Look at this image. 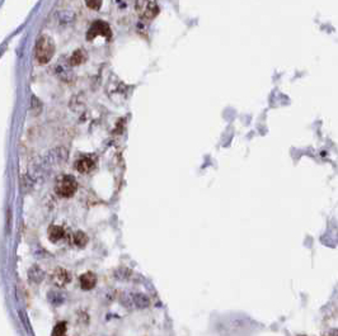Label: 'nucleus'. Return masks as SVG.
Listing matches in <instances>:
<instances>
[{
    "mask_svg": "<svg viewBox=\"0 0 338 336\" xmlns=\"http://www.w3.org/2000/svg\"><path fill=\"white\" fill-rule=\"evenodd\" d=\"M80 282V287L83 288L84 290H89L93 289L97 284V277H95L93 273H85L79 278Z\"/></svg>",
    "mask_w": 338,
    "mask_h": 336,
    "instance_id": "7",
    "label": "nucleus"
},
{
    "mask_svg": "<svg viewBox=\"0 0 338 336\" xmlns=\"http://www.w3.org/2000/svg\"><path fill=\"white\" fill-rule=\"evenodd\" d=\"M53 281L56 285H58V287H64V285H66L69 282L71 281V277L65 269L58 268L56 269L55 273H54Z\"/></svg>",
    "mask_w": 338,
    "mask_h": 336,
    "instance_id": "6",
    "label": "nucleus"
},
{
    "mask_svg": "<svg viewBox=\"0 0 338 336\" xmlns=\"http://www.w3.org/2000/svg\"><path fill=\"white\" fill-rule=\"evenodd\" d=\"M135 302H136V305L139 306V307H142V309H144V307H146V306L149 305V300H148V298H146V297H145V296H140V294L135 297Z\"/></svg>",
    "mask_w": 338,
    "mask_h": 336,
    "instance_id": "12",
    "label": "nucleus"
},
{
    "mask_svg": "<svg viewBox=\"0 0 338 336\" xmlns=\"http://www.w3.org/2000/svg\"><path fill=\"white\" fill-rule=\"evenodd\" d=\"M86 60V52L83 49L77 50V51L73 53V56L70 57V64L71 65H80L83 64Z\"/></svg>",
    "mask_w": 338,
    "mask_h": 336,
    "instance_id": "10",
    "label": "nucleus"
},
{
    "mask_svg": "<svg viewBox=\"0 0 338 336\" xmlns=\"http://www.w3.org/2000/svg\"><path fill=\"white\" fill-rule=\"evenodd\" d=\"M94 165L95 161L93 157H90V156H83L82 159L78 160L77 164H75V168H77V170L79 173L86 174V173H89V171H92L94 169Z\"/></svg>",
    "mask_w": 338,
    "mask_h": 336,
    "instance_id": "5",
    "label": "nucleus"
},
{
    "mask_svg": "<svg viewBox=\"0 0 338 336\" xmlns=\"http://www.w3.org/2000/svg\"><path fill=\"white\" fill-rule=\"evenodd\" d=\"M53 336H66V324L65 322H60L54 329Z\"/></svg>",
    "mask_w": 338,
    "mask_h": 336,
    "instance_id": "11",
    "label": "nucleus"
},
{
    "mask_svg": "<svg viewBox=\"0 0 338 336\" xmlns=\"http://www.w3.org/2000/svg\"><path fill=\"white\" fill-rule=\"evenodd\" d=\"M71 242L78 248H84L88 244V236L84 233H82V231H78V233H73V236H71Z\"/></svg>",
    "mask_w": 338,
    "mask_h": 336,
    "instance_id": "9",
    "label": "nucleus"
},
{
    "mask_svg": "<svg viewBox=\"0 0 338 336\" xmlns=\"http://www.w3.org/2000/svg\"><path fill=\"white\" fill-rule=\"evenodd\" d=\"M88 8L93 10H98L102 5V0H85Z\"/></svg>",
    "mask_w": 338,
    "mask_h": 336,
    "instance_id": "13",
    "label": "nucleus"
},
{
    "mask_svg": "<svg viewBox=\"0 0 338 336\" xmlns=\"http://www.w3.org/2000/svg\"><path fill=\"white\" fill-rule=\"evenodd\" d=\"M136 10L141 18L153 19L159 12V6H158L155 0H138L136 1Z\"/></svg>",
    "mask_w": 338,
    "mask_h": 336,
    "instance_id": "3",
    "label": "nucleus"
},
{
    "mask_svg": "<svg viewBox=\"0 0 338 336\" xmlns=\"http://www.w3.org/2000/svg\"><path fill=\"white\" fill-rule=\"evenodd\" d=\"M55 53V43L49 36H42L36 43V58L40 64H47Z\"/></svg>",
    "mask_w": 338,
    "mask_h": 336,
    "instance_id": "1",
    "label": "nucleus"
},
{
    "mask_svg": "<svg viewBox=\"0 0 338 336\" xmlns=\"http://www.w3.org/2000/svg\"><path fill=\"white\" fill-rule=\"evenodd\" d=\"M97 36H103V37H106V38H108V40H111V37H112L111 28H110V26H108L106 22H102V21L94 22V23H93V25L89 27L88 33H86V40L92 41V40H94Z\"/></svg>",
    "mask_w": 338,
    "mask_h": 336,
    "instance_id": "4",
    "label": "nucleus"
},
{
    "mask_svg": "<svg viewBox=\"0 0 338 336\" xmlns=\"http://www.w3.org/2000/svg\"><path fill=\"white\" fill-rule=\"evenodd\" d=\"M78 189V183L75 181V178L70 177V175H64L57 181L56 183V193L58 196L69 198V197L74 196L75 192Z\"/></svg>",
    "mask_w": 338,
    "mask_h": 336,
    "instance_id": "2",
    "label": "nucleus"
},
{
    "mask_svg": "<svg viewBox=\"0 0 338 336\" xmlns=\"http://www.w3.org/2000/svg\"><path fill=\"white\" fill-rule=\"evenodd\" d=\"M49 237L53 242H57L65 237V230L61 226L53 225L49 229Z\"/></svg>",
    "mask_w": 338,
    "mask_h": 336,
    "instance_id": "8",
    "label": "nucleus"
}]
</instances>
